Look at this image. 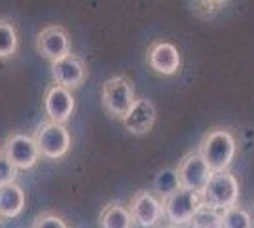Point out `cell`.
<instances>
[{"mask_svg": "<svg viewBox=\"0 0 254 228\" xmlns=\"http://www.w3.org/2000/svg\"><path fill=\"white\" fill-rule=\"evenodd\" d=\"M197 152L211 167L212 173H222V171H230V165L237 152V143L232 131L218 126V128H211L203 135Z\"/></svg>", "mask_w": 254, "mask_h": 228, "instance_id": "cell-1", "label": "cell"}, {"mask_svg": "<svg viewBox=\"0 0 254 228\" xmlns=\"http://www.w3.org/2000/svg\"><path fill=\"white\" fill-rule=\"evenodd\" d=\"M103 109L110 118L122 120L131 110L135 97V86L127 76H112L103 84Z\"/></svg>", "mask_w": 254, "mask_h": 228, "instance_id": "cell-2", "label": "cell"}, {"mask_svg": "<svg viewBox=\"0 0 254 228\" xmlns=\"http://www.w3.org/2000/svg\"><path fill=\"white\" fill-rule=\"evenodd\" d=\"M34 143L40 151V156L46 160H61L70 151V131L63 124L55 122H42L34 131Z\"/></svg>", "mask_w": 254, "mask_h": 228, "instance_id": "cell-3", "label": "cell"}, {"mask_svg": "<svg viewBox=\"0 0 254 228\" xmlns=\"http://www.w3.org/2000/svg\"><path fill=\"white\" fill-rule=\"evenodd\" d=\"M203 206L214 211H226L230 207L237 206L239 200V183L235 175L230 171L212 173L209 185L203 190Z\"/></svg>", "mask_w": 254, "mask_h": 228, "instance_id": "cell-4", "label": "cell"}, {"mask_svg": "<svg viewBox=\"0 0 254 228\" xmlns=\"http://www.w3.org/2000/svg\"><path fill=\"white\" fill-rule=\"evenodd\" d=\"M177 169V177H179L180 188L186 190H193L197 194H203L205 186L209 185L212 177L211 167L207 165V162L201 158V154L197 151L188 152L182 156V160L179 162Z\"/></svg>", "mask_w": 254, "mask_h": 228, "instance_id": "cell-5", "label": "cell"}, {"mask_svg": "<svg viewBox=\"0 0 254 228\" xmlns=\"http://www.w3.org/2000/svg\"><path fill=\"white\" fill-rule=\"evenodd\" d=\"M201 207H203L201 194H197L193 190H186V188H179L175 194H171L163 202L165 217L169 219V223L173 227L188 225Z\"/></svg>", "mask_w": 254, "mask_h": 228, "instance_id": "cell-6", "label": "cell"}, {"mask_svg": "<svg viewBox=\"0 0 254 228\" xmlns=\"http://www.w3.org/2000/svg\"><path fill=\"white\" fill-rule=\"evenodd\" d=\"M4 154L8 156L17 171L19 169H31L40 160V151L34 143V137L21 133V131H11L4 141Z\"/></svg>", "mask_w": 254, "mask_h": 228, "instance_id": "cell-7", "label": "cell"}, {"mask_svg": "<svg viewBox=\"0 0 254 228\" xmlns=\"http://www.w3.org/2000/svg\"><path fill=\"white\" fill-rule=\"evenodd\" d=\"M36 50L44 59L55 63L66 55H70V36L61 25H50L42 29L36 36Z\"/></svg>", "mask_w": 254, "mask_h": 228, "instance_id": "cell-8", "label": "cell"}, {"mask_svg": "<svg viewBox=\"0 0 254 228\" xmlns=\"http://www.w3.org/2000/svg\"><path fill=\"white\" fill-rule=\"evenodd\" d=\"M74 107L76 101L70 89L57 86V84H52L46 89V93H44V112L48 114L50 122L64 126L68 120L72 118Z\"/></svg>", "mask_w": 254, "mask_h": 228, "instance_id": "cell-9", "label": "cell"}, {"mask_svg": "<svg viewBox=\"0 0 254 228\" xmlns=\"http://www.w3.org/2000/svg\"><path fill=\"white\" fill-rule=\"evenodd\" d=\"M52 78L57 86H63L66 89H76L85 82L87 78V65L85 61L76 54H70L52 63Z\"/></svg>", "mask_w": 254, "mask_h": 228, "instance_id": "cell-10", "label": "cell"}, {"mask_svg": "<svg viewBox=\"0 0 254 228\" xmlns=\"http://www.w3.org/2000/svg\"><path fill=\"white\" fill-rule=\"evenodd\" d=\"M131 215H133V223H137L138 227L150 228L158 225L161 217L165 215L163 211V202L158 196H154L150 190H138L137 194L131 200Z\"/></svg>", "mask_w": 254, "mask_h": 228, "instance_id": "cell-11", "label": "cell"}, {"mask_svg": "<svg viewBox=\"0 0 254 228\" xmlns=\"http://www.w3.org/2000/svg\"><path fill=\"white\" fill-rule=\"evenodd\" d=\"M156 116H158L156 105L148 97H140L133 103L131 110L122 118V124H124V128L129 133H133V135H144V133H148L154 128Z\"/></svg>", "mask_w": 254, "mask_h": 228, "instance_id": "cell-12", "label": "cell"}, {"mask_svg": "<svg viewBox=\"0 0 254 228\" xmlns=\"http://www.w3.org/2000/svg\"><path fill=\"white\" fill-rule=\"evenodd\" d=\"M146 61L152 71H156L158 75H177L180 69V54L177 50V46L165 40H159L154 42L148 48V54H146Z\"/></svg>", "mask_w": 254, "mask_h": 228, "instance_id": "cell-13", "label": "cell"}, {"mask_svg": "<svg viewBox=\"0 0 254 228\" xmlns=\"http://www.w3.org/2000/svg\"><path fill=\"white\" fill-rule=\"evenodd\" d=\"M27 196L17 183L0 188V217H17L25 207Z\"/></svg>", "mask_w": 254, "mask_h": 228, "instance_id": "cell-14", "label": "cell"}, {"mask_svg": "<svg viewBox=\"0 0 254 228\" xmlns=\"http://www.w3.org/2000/svg\"><path fill=\"white\" fill-rule=\"evenodd\" d=\"M101 228H133L131 209L120 202H112L101 211Z\"/></svg>", "mask_w": 254, "mask_h": 228, "instance_id": "cell-15", "label": "cell"}, {"mask_svg": "<svg viewBox=\"0 0 254 228\" xmlns=\"http://www.w3.org/2000/svg\"><path fill=\"white\" fill-rule=\"evenodd\" d=\"M19 48V36L13 21L0 17V59H11L17 54Z\"/></svg>", "mask_w": 254, "mask_h": 228, "instance_id": "cell-16", "label": "cell"}, {"mask_svg": "<svg viewBox=\"0 0 254 228\" xmlns=\"http://www.w3.org/2000/svg\"><path fill=\"white\" fill-rule=\"evenodd\" d=\"M180 188L177 169H161L154 179V190L161 202H165L171 194H175Z\"/></svg>", "mask_w": 254, "mask_h": 228, "instance_id": "cell-17", "label": "cell"}, {"mask_svg": "<svg viewBox=\"0 0 254 228\" xmlns=\"http://www.w3.org/2000/svg\"><path fill=\"white\" fill-rule=\"evenodd\" d=\"M222 227L224 228H253L254 221L251 213L241 206H233L222 211Z\"/></svg>", "mask_w": 254, "mask_h": 228, "instance_id": "cell-18", "label": "cell"}, {"mask_svg": "<svg viewBox=\"0 0 254 228\" xmlns=\"http://www.w3.org/2000/svg\"><path fill=\"white\" fill-rule=\"evenodd\" d=\"M190 228H224L222 213L203 206L201 209L195 213V217L190 221Z\"/></svg>", "mask_w": 254, "mask_h": 228, "instance_id": "cell-19", "label": "cell"}, {"mask_svg": "<svg viewBox=\"0 0 254 228\" xmlns=\"http://www.w3.org/2000/svg\"><path fill=\"white\" fill-rule=\"evenodd\" d=\"M32 228H68V225L61 215H57L53 211H46L34 219Z\"/></svg>", "mask_w": 254, "mask_h": 228, "instance_id": "cell-20", "label": "cell"}, {"mask_svg": "<svg viewBox=\"0 0 254 228\" xmlns=\"http://www.w3.org/2000/svg\"><path fill=\"white\" fill-rule=\"evenodd\" d=\"M15 179H17V167L8 160L4 151H0V188L15 183Z\"/></svg>", "mask_w": 254, "mask_h": 228, "instance_id": "cell-21", "label": "cell"}, {"mask_svg": "<svg viewBox=\"0 0 254 228\" xmlns=\"http://www.w3.org/2000/svg\"><path fill=\"white\" fill-rule=\"evenodd\" d=\"M224 6H226V2H193L191 10L199 17H207V15H211L212 11H220Z\"/></svg>", "mask_w": 254, "mask_h": 228, "instance_id": "cell-22", "label": "cell"}, {"mask_svg": "<svg viewBox=\"0 0 254 228\" xmlns=\"http://www.w3.org/2000/svg\"><path fill=\"white\" fill-rule=\"evenodd\" d=\"M161 228H177V227H173V225H171V227H161Z\"/></svg>", "mask_w": 254, "mask_h": 228, "instance_id": "cell-23", "label": "cell"}, {"mask_svg": "<svg viewBox=\"0 0 254 228\" xmlns=\"http://www.w3.org/2000/svg\"><path fill=\"white\" fill-rule=\"evenodd\" d=\"M0 219H2V217H0ZM0 225H2V221H0Z\"/></svg>", "mask_w": 254, "mask_h": 228, "instance_id": "cell-24", "label": "cell"}]
</instances>
